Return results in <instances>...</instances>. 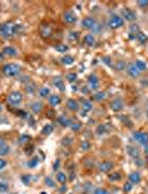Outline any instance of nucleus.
<instances>
[{"instance_id": "nucleus-1", "label": "nucleus", "mask_w": 148, "mask_h": 194, "mask_svg": "<svg viewBox=\"0 0 148 194\" xmlns=\"http://www.w3.org/2000/svg\"><path fill=\"white\" fill-rule=\"evenodd\" d=\"M19 31V26L12 22H6L0 24V36L3 38H11L16 36Z\"/></svg>"}, {"instance_id": "nucleus-2", "label": "nucleus", "mask_w": 148, "mask_h": 194, "mask_svg": "<svg viewBox=\"0 0 148 194\" xmlns=\"http://www.w3.org/2000/svg\"><path fill=\"white\" fill-rule=\"evenodd\" d=\"M21 71V67L17 63H8L2 67L3 75L7 77H16Z\"/></svg>"}, {"instance_id": "nucleus-3", "label": "nucleus", "mask_w": 148, "mask_h": 194, "mask_svg": "<svg viewBox=\"0 0 148 194\" xmlns=\"http://www.w3.org/2000/svg\"><path fill=\"white\" fill-rule=\"evenodd\" d=\"M39 33L43 39H49L52 37L53 35V28L50 24H41V26L39 27Z\"/></svg>"}, {"instance_id": "nucleus-4", "label": "nucleus", "mask_w": 148, "mask_h": 194, "mask_svg": "<svg viewBox=\"0 0 148 194\" xmlns=\"http://www.w3.org/2000/svg\"><path fill=\"white\" fill-rule=\"evenodd\" d=\"M124 26V19L122 17L117 16V15H114L109 18V27L111 29H118L121 27Z\"/></svg>"}, {"instance_id": "nucleus-5", "label": "nucleus", "mask_w": 148, "mask_h": 194, "mask_svg": "<svg viewBox=\"0 0 148 194\" xmlns=\"http://www.w3.org/2000/svg\"><path fill=\"white\" fill-rule=\"evenodd\" d=\"M133 139L135 140L137 143L142 144L145 146L146 144H148V133L146 132H140V131H136L133 132Z\"/></svg>"}, {"instance_id": "nucleus-6", "label": "nucleus", "mask_w": 148, "mask_h": 194, "mask_svg": "<svg viewBox=\"0 0 148 194\" xmlns=\"http://www.w3.org/2000/svg\"><path fill=\"white\" fill-rule=\"evenodd\" d=\"M8 102L11 106H18L22 102V94L19 91H12L8 96Z\"/></svg>"}, {"instance_id": "nucleus-7", "label": "nucleus", "mask_w": 148, "mask_h": 194, "mask_svg": "<svg viewBox=\"0 0 148 194\" xmlns=\"http://www.w3.org/2000/svg\"><path fill=\"white\" fill-rule=\"evenodd\" d=\"M96 26V20L93 17H86L82 20V27L84 29H94Z\"/></svg>"}, {"instance_id": "nucleus-8", "label": "nucleus", "mask_w": 148, "mask_h": 194, "mask_svg": "<svg viewBox=\"0 0 148 194\" xmlns=\"http://www.w3.org/2000/svg\"><path fill=\"white\" fill-rule=\"evenodd\" d=\"M126 150H127L128 155H130L132 159L135 160V161L138 159H140V151L138 148H136V146H134V145H127Z\"/></svg>"}, {"instance_id": "nucleus-9", "label": "nucleus", "mask_w": 148, "mask_h": 194, "mask_svg": "<svg viewBox=\"0 0 148 194\" xmlns=\"http://www.w3.org/2000/svg\"><path fill=\"white\" fill-rule=\"evenodd\" d=\"M87 84L91 90H97L100 87V80L95 75H88V79H87Z\"/></svg>"}, {"instance_id": "nucleus-10", "label": "nucleus", "mask_w": 148, "mask_h": 194, "mask_svg": "<svg viewBox=\"0 0 148 194\" xmlns=\"http://www.w3.org/2000/svg\"><path fill=\"white\" fill-rule=\"evenodd\" d=\"M111 108L114 112L122 111L123 108H124V102H123V100L121 98L114 99L113 101H112V103H111Z\"/></svg>"}, {"instance_id": "nucleus-11", "label": "nucleus", "mask_w": 148, "mask_h": 194, "mask_svg": "<svg viewBox=\"0 0 148 194\" xmlns=\"http://www.w3.org/2000/svg\"><path fill=\"white\" fill-rule=\"evenodd\" d=\"M113 168H114V163L112 161H103V162H101L100 165H98V170L103 173L109 172Z\"/></svg>"}, {"instance_id": "nucleus-12", "label": "nucleus", "mask_w": 148, "mask_h": 194, "mask_svg": "<svg viewBox=\"0 0 148 194\" xmlns=\"http://www.w3.org/2000/svg\"><path fill=\"white\" fill-rule=\"evenodd\" d=\"M63 19H64V21L66 22V24H75L77 20L76 16H75V13L72 12V11H65L63 15Z\"/></svg>"}, {"instance_id": "nucleus-13", "label": "nucleus", "mask_w": 148, "mask_h": 194, "mask_svg": "<svg viewBox=\"0 0 148 194\" xmlns=\"http://www.w3.org/2000/svg\"><path fill=\"white\" fill-rule=\"evenodd\" d=\"M127 72H128V75H130L132 78H138L140 75V73H142V72L139 71V69L135 66V63H132L128 66V68H127Z\"/></svg>"}, {"instance_id": "nucleus-14", "label": "nucleus", "mask_w": 148, "mask_h": 194, "mask_svg": "<svg viewBox=\"0 0 148 194\" xmlns=\"http://www.w3.org/2000/svg\"><path fill=\"white\" fill-rule=\"evenodd\" d=\"M128 180L132 184H139L142 182V175H140L139 172H134L130 173V175H128Z\"/></svg>"}, {"instance_id": "nucleus-15", "label": "nucleus", "mask_w": 148, "mask_h": 194, "mask_svg": "<svg viewBox=\"0 0 148 194\" xmlns=\"http://www.w3.org/2000/svg\"><path fill=\"white\" fill-rule=\"evenodd\" d=\"M123 17H124V19L127 20V21H134L136 19V13L133 10H130V9L126 8L123 10Z\"/></svg>"}, {"instance_id": "nucleus-16", "label": "nucleus", "mask_w": 148, "mask_h": 194, "mask_svg": "<svg viewBox=\"0 0 148 194\" xmlns=\"http://www.w3.org/2000/svg\"><path fill=\"white\" fill-rule=\"evenodd\" d=\"M53 84L56 85V88H58L59 90L61 91V92H63V91L65 90V85H64L63 80H62L60 77L54 78V79H53Z\"/></svg>"}, {"instance_id": "nucleus-17", "label": "nucleus", "mask_w": 148, "mask_h": 194, "mask_svg": "<svg viewBox=\"0 0 148 194\" xmlns=\"http://www.w3.org/2000/svg\"><path fill=\"white\" fill-rule=\"evenodd\" d=\"M2 54L8 57H16L17 56V50L12 47H5L2 49Z\"/></svg>"}, {"instance_id": "nucleus-18", "label": "nucleus", "mask_w": 148, "mask_h": 194, "mask_svg": "<svg viewBox=\"0 0 148 194\" xmlns=\"http://www.w3.org/2000/svg\"><path fill=\"white\" fill-rule=\"evenodd\" d=\"M68 108H69L71 111H73V112H76L77 110H79V108H80V106H79V103H77V101H75L74 99H69L68 100Z\"/></svg>"}, {"instance_id": "nucleus-19", "label": "nucleus", "mask_w": 148, "mask_h": 194, "mask_svg": "<svg viewBox=\"0 0 148 194\" xmlns=\"http://www.w3.org/2000/svg\"><path fill=\"white\" fill-rule=\"evenodd\" d=\"M58 122L60 123V125H62V127H70L72 121L68 117H65V115H60V117L58 118Z\"/></svg>"}, {"instance_id": "nucleus-20", "label": "nucleus", "mask_w": 148, "mask_h": 194, "mask_svg": "<svg viewBox=\"0 0 148 194\" xmlns=\"http://www.w3.org/2000/svg\"><path fill=\"white\" fill-rule=\"evenodd\" d=\"M61 98L59 96H56V94H53V96L49 97V103L51 104L52 106H59V104L61 103Z\"/></svg>"}, {"instance_id": "nucleus-21", "label": "nucleus", "mask_w": 148, "mask_h": 194, "mask_svg": "<svg viewBox=\"0 0 148 194\" xmlns=\"http://www.w3.org/2000/svg\"><path fill=\"white\" fill-rule=\"evenodd\" d=\"M10 153V146L7 143H2L0 145V157H6Z\"/></svg>"}, {"instance_id": "nucleus-22", "label": "nucleus", "mask_w": 148, "mask_h": 194, "mask_svg": "<svg viewBox=\"0 0 148 194\" xmlns=\"http://www.w3.org/2000/svg\"><path fill=\"white\" fill-rule=\"evenodd\" d=\"M139 27H138V24H133V26H130V38H136L138 35H139Z\"/></svg>"}, {"instance_id": "nucleus-23", "label": "nucleus", "mask_w": 148, "mask_h": 194, "mask_svg": "<svg viewBox=\"0 0 148 194\" xmlns=\"http://www.w3.org/2000/svg\"><path fill=\"white\" fill-rule=\"evenodd\" d=\"M30 108H31V110L35 112V113H39V112L42 111L43 106L41 102H33V103L30 106Z\"/></svg>"}, {"instance_id": "nucleus-24", "label": "nucleus", "mask_w": 148, "mask_h": 194, "mask_svg": "<svg viewBox=\"0 0 148 194\" xmlns=\"http://www.w3.org/2000/svg\"><path fill=\"white\" fill-rule=\"evenodd\" d=\"M39 157H32V159H30L29 161H28V163H27V165H28V168L30 169H35L38 166V164H39Z\"/></svg>"}, {"instance_id": "nucleus-25", "label": "nucleus", "mask_w": 148, "mask_h": 194, "mask_svg": "<svg viewBox=\"0 0 148 194\" xmlns=\"http://www.w3.org/2000/svg\"><path fill=\"white\" fill-rule=\"evenodd\" d=\"M61 61H62V63L65 64V66H71L74 62V58L72 56H69V54H65L64 57H62Z\"/></svg>"}, {"instance_id": "nucleus-26", "label": "nucleus", "mask_w": 148, "mask_h": 194, "mask_svg": "<svg viewBox=\"0 0 148 194\" xmlns=\"http://www.w3.org/2000/svg\"><path fill=\"white\" fill-rule=\"evenodd\" d=\"M56 181L64 184L68 181V176H66V174L64 172H58L56 173Z\"/></svg>"}, {"instance_id": "nucleus-27", "label": "nucleus", "mask_w": 148, "mask_h": 194, "mask_svg": "<svg viewBox=\"0 0 148 194\" xmlns=\"http://www.w3.org/2000/svg\"><path fill=\"white\" fill-rule=\"evenodd\" d=\"M84 42L86 43L87 45L92 47V45H94V43H95V38H94L93 35H86L84 37Z\"/></svg>"}, {"instance_id": "nucleus-28", "label": "nucleus", "mask_w": 148, "mask_h": 194, "mask_svg": "<svg viewBox=\"0 0 148 194\" xmlns=\"http://www.w3.org/2000/svg\"><path fill=\"white\" fill-rule=\"evenodd\" d=\"M20 180H21V182L24 185H29V184L31 183L32 175H30V174H23V175L20 176Z\"/></svg>"}, {"instance_id": "nucleus-29", "label": "nucleus", "mask_w": 148, "mask_h": 194, "mask_svg": "<svg viewBox=\"0 0 148 194\" xmlns=\"http://www.w3.org/2000/svg\"><path fill=\"white\" fill-rule=\"evenodd\" d=\"M82 106H83V110H84L85 112L91 111V110L93 109L92 102L88 101V100H83V101H82Z\"/></svg>"}, {"instance_id": "nucleus-30", "label": "nucleus", "mask_w": 148, "mask_h": 194, "mask_svg": "<svg viewBox=\"0 0 148 194\" xmlns=\"http://www.w3.org/2000/svg\"><path fill=\"white\" fill-rule=\"evenodd\" d=\"M56 50L60 53H64L69 50V47L66 45H64V43H59L58 45H56Z\"/></svg>"}, {"instance_id": "nucleus-31", "label": "nucleus", "mask_w": 148, "mask_h": 194, "mask_svg": "<svg viewBox=\"0 0 148 194\" xmlns=\"http://www.w3.org/2000/svg\"><path fill=\"white\" fill-rule=\"evenodd\" d=\"M39 94L41 98H48L49 94H50V89L43 87V88H41L39 90Z\"/></svg>"}, {"instance_id": "nucleus-32", "label": "nucleus", "mask_w": 148, "mask_h": 194, "mask_svg": "<svg viewBox=\"0 0 148 194\" xmlns=\"http://www.w3.org/2000/svg\"><path fill=\"white\" fill-rule=\"evenodd\" d=\"M53 132V125L52 124H47L43 127L42 129V133L44 134V136H49L50 133Z\"/></svg>"}, {"instance_id": "nucleus-33", "label": "nucleus", "mask_w": 148, "mask_h": 194, "mask_svg": "<svg viewBox=\"0 0 148 194\" xmlns=\"http://www.w3.org/2000/svg\"><path fill=\"white\" fill-rule=\"evenodd\" d=\"M30 141H31V136H28V134H22V136L19 138V143H21V144H26Z\"/></svg>"}, {"instance_id": "nucleus-34", "label": "nucleus", "mask_w": 148, "mask_h": 194, "mask_svg": "<svg viewBox=\"0 0 148 194\" xmlns=\"http://www.w3.org/2000/svg\"><path fill=\"white\" fill-rule=\"evenodd\" d=\"M96 132H97L98 136H103V134H105V133L109 132V130L106 129V125L105 124H101L97 127V130H96Z\"/></svg>"}, {"instance_id": "nucleus-35", "label": "nucleus", "mask_w": 148, "mask_h": 194, "mask_svg": "<svg viewBox=\"0 0 148 194\" xmlns=\"http://www.w3.org/2000/svg\"><path fill=\"white\" fill-rule=\"evenodd\" d=\"M121 179H122V176H121V173H118V172L112 173V174H109V181H119Z\"/></svg>"}, {"instance_id": "nucleus-36", "label": "nucleus", "mask_w": 148, "mask_h": 194, "mask_svg": "<svg viewBox=\"0 0 148 194\" xmlns=\"http://www.w3.org/2000/svg\"><path fill=\"white\" fill-rule=\"evenodd\" d=\"M135 66L137 67L138 69H139V71H144V70L146 69V63L144 61H142V60H136L135 62Z\"/></svg>"}, {"instance_id": "nucleus-37", "label": "nucleus", "mask_w": 148, "mask_h": 194, "mask_svg": "<svg viewBox=\"0 0 148 194\" xmlns=\"http://www.w3.org/2000/svg\"><path fill=\"white\" fill-rule=\"evenodd\" d=\"M66 79L69 82H75L77 80V75L76 73H74V72H70L69 75H66Z\"/></svg>"}, {"instance_id": "nucleus-38", "label": "nucleus", "mask_w": 148, "mask_h": 194, "mask_svg": "<svg viewBox=\"0 0 148 194\" xmlns=\"http://www.w3.org/2000/svg\"><path fill=\"white\" fill-rule=\"evenodd\" d=\"M26 91L27 93H30V94H32V93L35 91V83H30V84H28L26 87Z\"/></svg>"}, {"instance_id": "nucleus-39", "label": "nucleus", "mask_w": 148, "mask_h": 194, "mask_svg": "<svg viewBox=\"0 0 148 194\" xmlns=\"http://www.w3.org/2000/svg\"><path fill=\"white\" fill-rule=\"evenodd\" d=\"M70 127H71V129L74 131V132H77V131H79L80 129H81V127H82V124H81V123H80V122H72Z\"/></svg>"}, {"instance_id": "nucleus-40", "label": "nucleus", "mask_w": 148, "mask_h": 194, "mask_svg": "<svg viewBox=\"0 0 148 194\" xmlns=\"http://www.w3.org/2000/svg\"><path fill=\"white\" fill-rule=\"evenodd\" d=\"M44 183L47 184L49 188H54V186H56V183H54V181H53L50 176H48V178L44 179Z\"/></svg>"}, {"instance_id": "nucleus-41", "label": "nucleus", "mask_w": 148, "mask_h": 194, "mask_svg": "<svg viewBox=\"0 0 148 194\" xmlns=\"http://www.w3.org/2000/svg\"><path fill=\"white\" fill-rule=\"evenodd\" d=\"M93 194H111L106 189H103V188H97V189L94 190Z\"/></svg>"}, {"instance_id": "nucleus-42", "label": "nucleus", "mask_w": 148, "mask_h": 194, "mask_svg": "<svg viewBox=\"0 0 148 194\" xmlns=\"http://www.w3.org/2000/svg\"><path fill=\"white\" fill-rule=\"evenodd\" d=\"M94 99H95L96 101H103L104 99H105V92H97L94 96Z\"/></svg>"}, {"instance_id": "nucleus-43", "label": "nucleus", "mask_w": 148, "mask_h": 194, "mask_svg": "<svg viewBox=\"0 0 148 194\" xmlns=\"http://www.w3.org/2000/svg\"><path fill=\"white\" fill-rule=\"evenodd\" d=\"M133 189V184L130 183V182H126V183L124 184V188H123V190H124L125 193H128V192H130Z\"/></svg>"}, {"instance_id": "nucleus-44", "label": "nucleus", "mask_w": 148, "mask_h": 194, "mask_svg": "<svg viewBox=\"0 0 148 194\" xmlns=\"http://www.w3.org/2000/svg\"><path fill=\"white\" fill-rule=\"evenodd\" d=\"M90 148H91V143L88 141H83L81 143V149L83 151H87V150H90Z\"/></svg>"}, {"instance_id": "nucleus-45", "label": "nucleus", "mask_w": 148, "mask_h": 194, "mask_svg": "<svg viewBox=\"0 0 148 194\" xmlns=\"http://www.w3.org/2000/svg\"><path fill=\"white\" fill-rule=\"evenodd\" d=\"M137 5L139 6V8H147L148 0H139V1H137Z\"/></svg>"}, {"instance_id": "nucleus-46", "label": "nucleus", "mask_w": 148, "mask_h": 194, "mask_svg": "<svg viewBox=\"0 0 148 194\" xmlns=\"http://www.w3.org/2000/svg\"><path fill=\"white\" fill-rule=\"evenodd\" d=\"M7 191H8V185H7V183L0 182V193H6Z\"/></svg>"}, {"instance_id": "nucleus-47", "label": "nucleus", "mask_w": 148, "mask_h": 194, "mask_svg": "<svg viewBox=\"0 0 148 194\" xmlns=\"http://www.w3.org/2000/svg\"><path fill=\"white\" fill-rule=\"evenodd\" d=\"M70 40H71V41H76L77 39H79V33H77V32H71V33H70Z\"/></svg>"}, {"instance_id": "nucleus-48", "label": "nucleus", "mask_w": 148, "mask_h": 194, "mask_svg": "<svg viewBox=\"0 0 148 194\" xmlns=\"http://www.w3.org/2000/svg\"><path fill=\"white\" fill-rule=\"evenodd\" d=\"M137 39L139 40L140 42H145L146 41V39H147V37H146L144 33H142V32H139V35L137 36Z\"/></svg>"}, {"instance_id": "nucleus-49", "label": "nucleus", "mask_w": 148, "mask_h": 194, "mask_svg": "<svg viewBox=\"0 0 148 194\" xmlns=\"http://www.w3.org/2000/svg\"><path fill=\"white\" fill-rule=\"evenodd\" d=\"M7 166V161L5 159H1L0 157V170H3V169Z\"/></svg>"}, {"instance_id": "nucleus-50", "label": "nucleus", "mask_w": 148, "mask_h": 194, "mask_svg": "<svg viewBox=\"0 0 148 194\" xmlns=\"http://www.w3.org/2000/svg\"><path fill=\"white\" fill-rule=\"evenodd\" d=\"M63 145L68 146V145H71L72 144V139L71 138H66V139H63Z\"/></svg>"}, {"instance_id": "nucleus-51", "label": "nucleus", "mask_w": 148, "mask_h": 194, "mask_svg": "<svg viewBox=\"0 0 148 194\" xmlns=\"http://www.w3.org/2000/svg\"><path fill=\"white\" fill-rule=\"evenodd\" d=\"M117 70H123L125 68V63L123 61H118L117 62V64H116V67H115Z\"/></svg>"}, {"instance_id": "nucleus-52", "label": "nucleus", "mask_w": 148, "mask_h": 194, "mask_svg": "<svg viewBox=\"0 0 148 194\" xmlns=\"http://www.w3.org/2000/svg\"><path fill=\"white\" fill-rule=\"evenodd\" d=\"M103 60H104V62H105L107 66H111L112 64V62H111V58H109V57H104L103 58Z\"/></svg>"}, {"instance_id": "nucleus-53", "label": "nucleus", "mask_w": 148, "mask_h": 194, "mask_svg": "<svg viewBox=\"0 0 148 194\" xmlns=\"http://www.w3.org/2000/svg\"><path fill=\"white\" fill-rule=\"evenodd\" d=\"M59 165H60V160H56V163H54V168H53V169L56 171L59 169Z\"/></svg>"}, {"instance_id": "nucleus-54", "label": "nucleus", "mask_w": 148, "mask_h": 194, "mask_svg": "<svg viewBox=\"0 0 148 194\" xmlns=\"http://www.w3.org/2000/svg\"><path fill=\"white\" fill-rule=\"evenodd\" d=\"M144 152H145L146 157H148V144H146V145L144 146Z\"/></svg>"}, {"instance_id": "nucleus-55", "label": "nucleus", "mask_w": 148, "mask_h": 194, "mask_svg": "<svg viewBox=\"0 0 148 194\" xmlns=\"http://www.w3.org/2000/svg\"><path fill=\"white\" fill-rule=\"evenodd\" d=\"M2 59H3V54H2V53H1V52H0V61H1Z\"/></svg>"}, {"instance_id": "nucleus-56", "label": "nucleus", "mask_w": 148, "mask_h": 194, "mask_svg": "<svg viewBox=\"0 0 148 194\" xmlns=\"http://www.w3.org/2000/svg\"><path fill=\"white\" fill-rule=\"evenodd\" d=\"M62 192H64V191H66V186H63V188H62V190H61Z\"/></svg>"}, {"instance_id": "nucleus-57", "label": "nucleus", "mask_w": 148, "mask_h": 194, "mask_svg": "<svg viewBox=\"0 0 148 194\" xmlns=\"http://www.w3.org/2000/svg\"><path fill=\"white\" fill-rule=\"evenodd\" d=\"M3 143V140H2V139H1V138H0V145H1V144H2Z\"/></svg>"}, {"instance_id": "nucleus-58", "label": "nucleus", "mask_w": 148, "mask_h": 194, "mask_svg": "<svg viewBox=\"0 0 148 194\" xmlns=\"http://www.w3.org/2000/svg\"><path fill=\"white\" fill-rule=\"evenodd\" d=\"M145 161H146V163L148 164V157H146V159H145Z\"/></svg>"}, {"instance_id": "nucleus-59", "label": "nucleus", "mask_w": 148, "mask_h": 194, "mask_svg": "<svg viewBox=\"0 0 148 194\" xmlns=\"http://www.w3.org/2000/svg\"><path fill=\"white\" fill-rule=\"evenodd\" d=\"M1 110H2V106H0V112H1Z\"/></svg>"}, {"instance_id": "nucleus-60", "label": "nucleus", "mask_w": 148, "mask_h": 194, "mask_svg": "<svg viewBox=\"0 0 148 194\" xmlns=\"http://www.w3.org/2000/svg\"><path fill=\"white\" fill-rule=\"evenodd\" d=\"M1 120H2V119H1V118H0V122H1Z\"/></svg>"}, {"instance_id": "nucleus-61", "label": "nucleus", "mask_w": 148, "mask_h": 194, "mask_svg": "<svg viewBox=\"0 0 148 194\" xmlns=\"http://www.w3.org/2000/svg\"><path fill=\"white\" fill-rule=\"evenodd\" d=\"M147 117H148V110H147Z\"/></svg>"}, {"instance_id": "nucleus-62", "label": "nucleus", "mask_w": 148, "mask_h": 194, "mask_svg": "<svg viewBox=\"0 0 148 194\" xmlns=\"http://www.w3.org/2000/svg\"><path fill=\"white\" fill-rule=\"evenodd\" d=\"M69 194H73V193H69Z\"/></svg>"}]
</instances>
